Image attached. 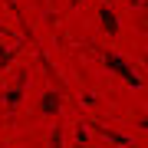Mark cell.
<instances>
[{
    "mask_svg": "<svg viewBox=\"0 0 148 148\" xmlns=\"http://www.w3.org/2000/svg\"><path fill=\"white\" fill-rule=\"evenodd\" d=\"M53 112H59V92H46L43 106H40V115H53Z\"/></svg>",
    "mask_w": 148,
    "mask_h": 148,
    "instance_id": "cell-2",
    "label": "cell"
},
{
    "mask_svg": "<svg viewBox=\"0 0 148 148\" xmlns=\"http://www.w3.org/2000/svg\"><path fill=\"white\" fill-rule=\"evenodd\" d=\"M102 30H106L109 33V36H112V33H119V16H112V10H109V7H102Z\"/></svg>",
    "mask_w": 148,
    "mask_h": 148,
    "instance_id": "cell-3",
    "label": "cell"
},
{
    "mask_svg": "<svg viewBox=\"0 0 148 148\" xmlns=\"http://www.w3.org/2000/svg\"><path fill=\"white\" fill-rule=\"evenodd\" d=\"M106 66L112 69V73H119L122 79H125L128 86H132V89H142V79H138V76H135V69L128 66V63H125V59H122V56H115V53H106Z\"/></svg>",
    "mask_w": 148,
    "mask_h": 148,
    "instance_id": "cell-1",
    "label": "cell"
}]
</instances>
